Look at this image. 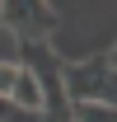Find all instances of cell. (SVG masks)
<instances>
[{
	"instance_id": "cell-1",
	"label": "cell",
	"mask_w": 117,
	"mask_h": 122,
	"mask_svg": "<svg viewBox=\"0 0 117 122\" xmlns=\"http://www.w3.org/2000/svg\"><path fill=\"white\" fill-rule=\"evenodd\" d=\"M61 85H66L70 103H108V108H117V71L108 66V56L61 66Z\"/></svg>"
},
{
	"instance_id": "cell-2",
	"label": "cell",
	"mask_w": 117,
	"mask_h": 122,
	"mask_svg": "<svg viewBox=\"0 0 117 122\" xmlns=\"http://www.w3.org/2000/svg\"><path fill=\"white\" fill-rule=\"evenodd\" d=\"M0 24L10 33H33V42H42V33L56 28V10L52 5H38V0H19V5H5Z\"/></svg>"
},
{
	"instance_id": "cell-3",
	"label": "cell",
	"mask_w": 117,
	"mask_h": 122,
	"mask_svg": "<svg viewBox=\"0 0 117 122\" xmlns=\"http://www.w3.org/2000/svg\"><path fill=\"white\" fill-rule=\"evenodd\" d=\"M10 103L28 108V113H42V89H38V80H33V71H28V66H19V80H14ZM42 117H47V113H42Z\"/></svg>"
},
{
	"instance_id": "cell-4",
	"label": "cell",
	"mask_w": 117,
	"mask_h": 122,
	"mask_svg": "<svg viewBox=\"0 0 117 122\" xmlns=\"http://www.w3.org/2000/svg\"><path fill=\"white\" fill-rule=\"evenodd\" d=\"M70 122H117V108H108V103H70Z\"/></svg>"
},
{
	"instance_id": "cell-5",
	"label": "cell",
	"mask_w": 117,
	"mask_h": 122,
	"mask_svg": "<svg viewBox=\"0 0 117 122\" xmlns=\"http://www.w3.org/2000/svg\"><path fill=\"white\" fill-rule=\"evenodd\" d=\"M14 80H19V61H5V66H0V99L14 94Z\"/></svg>"
},
{
	"instance_id": "cell-6",
	"label": "cell",
	"mask_w": 117,
	"mask_h": 122,
	"mask_svg": "<svg viewBox=\"0 0 117 122\" xmlns=\"http://www.w3.org/2000/svg\"><path fill=\"white\" fill-rule=\"evenodd\" d=\"M5 61H19V52H14V33L0 24V66H5Z\"/></svg>"
},
{
	"instance_id": "cell-7",
	"label": "cell",
	"mask_w": 117,
	"mask_h": 122,
	"mask_svg": "<svg viewBox=\"0 0 117 122\" xmlns=\"http://www.w3.org/2000/svg\"><path fill=\"white\" fill-rule=\"evenodd\" d=\"M108 66H112V71H117V47H112V52H108Z\"/></svg>"
}]
</instances>
